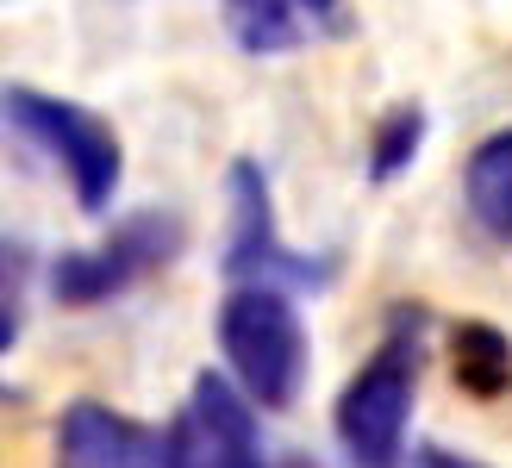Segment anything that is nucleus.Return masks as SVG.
Wrapping results in <instances>:
<instances>
[{"label":"nucleus","mask_w":512,"mask_h":468,"mask_svg":"<svg viewBox=\"0 0 512 468\" xmlns=\"http://www.w3.org/2000/svg\"><path fill=\"white\" fill-rule=\"evenodd\" d=\"M288 468H306V462H288Z\"/></svg>","instance_id":"nucleus-14"},{"label":"nucleus","mask_w":512,"mask_h":468,"mask_svg":"<svg viewBox=\"0 0 512 468\" xmlns=\"http://www.w3.org/2000/svg\"><path fill=\"white\" fill-rule=\"evenodd\" d=\"M225 188H232V244H225V275L238 288H331L338 275V256H306L281 244V219H275V194H269V175L256 156H238L225 169Z\"/></svg>","instance_id":"nucleus-5"},{"label":"nucleus","mask_w":512,"mask_h":468,"mask_svg":"<svg viewBox=\"0 0 512 468\" xmlns=\"http://www.w3.org/2000/svg\"><path fill=\"white\" fill-rule=\"evenodd\" d=\"M225 13H232V38L250 57H281L313 32H338L344 0H225Z\"/></svg>","instance_id":"nucleus-7"},{"label":"nucleus","mask_w":512,"mask_h":468,"mask_svg":"<svg viewBox=\"0 0 512 468\" xmlns=\"http://www.w3.org/2000/svg\"><path fill=\"white\" fill-rule=\"evenodd\" d=\"M0 132H13L19 144H32L44 163H57L63 181L75 188L82 213H107L113 206L119 175H125V150H119V132L94 107L44 94V88H25V82H7L0 88Z\"/></svg>","instance_id":"nucleus-2"},{"label":"nucleus","mask_w":512,"mask_h":468,"mask_svg":"<svg viewBox=\"0 0 512 468\" xmlns=\"http://www.w3.org/2000/svg\"><path fill=\"white\" fill-rule=\"evenodd\" d=\"M57 468H188L182 425H138L100 400H75L57 419Z\"/></svg>","instance_id":"nucleus-6"},{"label":"nucleus","mask_w":512,"mask_h":468,"mask_svg":"<svg viewBox=\"0 0 512 468\" xmlns=\"http://www.w3.org/2000/svg\"><path fill=\"white\" fill-rule=\"evenodd\" d=\"M25 275H32V244H19V238H7V231H0V300H7V288L19 294Z\"/></svg>","instance_id":"nucleus-11"},{"label":"nucleus","mask_w":512,"mask_h":468,"mask_svg":"<svg viewBox=\"0 0 512 468\" xmlns=\"http://www.w3.org/2000/svg\"><path fill=\"white\" fill-rule=\"evenodd\" d=\"M463 200H469L481 231H494L500 244H512V125H500V132H488L469 150Z\"/></svg>","instance_id":"nucleus-8"},{"label":"nucleus","mask_w":512,"mask_h":468,"mask_svg":"<svg viewBox=\"0 0 512 468\" xmlns=\"http://www.w3.org/2000/svg\"><path fill=\"white\" fill-rule=\"evenodd\" d=\"M419 144H425V107H388L375 119V138H369V181L375 188H388V181H400L406 169L419 163Z\"/></svg>","instance_id":"nucleus-10"},{"label":"nucleus","mask_w":512,"mask_h":468,"mask_svg":"<svg viewBox=\"0 0 512 468\" xmlns=\"http://www.w3.org/2000/svg\"><path fill=\"white\" fill-rule=\"evenodd\" d=\"M419 362H425L419 312H394L375 356L338 394V444H344L350 468H400L406 462V425H413V400H419Z\"/></svg>","instance_id":"nucleus-1"},{"label":"nucleus","mask_w":512,"mask_h":468,"mask_svg":"<svg viewBox=\"0 0 512 468\" xmlns=\"http://www.w3.org/2000/svg\"><path fill=\"white\" fill-rule=\"evenodd\" d=\"M506 250H512V244H506Z\"/></svg>","instance_id":"nucleus-15"},{"label":"nucleus","mask_w":512,"mask_h":468,"mask_svg":"<svg viewBox=\"0 0 512 468\" xmlns=\"http://www.w3.org/2000/svg\"><path fill=\"white\" fill-rule=\"evenodd\" d=\"M182 244H188L182 213L144 206V213L119 219L107 231V244L63 250L57 263H50V294H57L63 306H107L119 294H132L138 281H150L157 269H169L175 256H182Z\"/></svg>","instance_id":"nucleus-4"},{"label":"nucleus","mask_w":512,"mask_h":468,"mask_svg":"<svg viewBox=\"0 0 512 468\" xmlns=\"http://www.w3.org/2000/svg\"><path fill=\"white\" fill-rule=\"evenodd\" d=\"M13 344H19V312L0 300V356H7ZM0 400H13V387H7V381H0Z\"/></svg>","instance_id":"nucleus-12"},{"label":"nucleus","mask_w":512,"mask_h":468,"mask_svg":"<svg viewBox=\"0 0 512 468\" xmlns=\"http://www.w3.org/2000/svg\"><path fill=\"white\" fill-rule=\"evenodd\" d=\"M219 350L238 375V394L263 412L294 406L306 381V325L281 288H232L219 300Z\"/></svg>","instance_id":"nucleus-3"},{"label":"nucleus","mask_w":512,"mask_h":468,"mask_svg":"<svg viewBox=\"0 0 512 468\" xmlns=\"http://www.w3.org/2000/svg\"><path fill=\"white\" fill-rule=\"evenodd\" d=\"M450 369L475 400H500L512 387V337L488 319H463L450 325Z\"/></svg>","instance_id":"nucleus-9"},{"label":"nucleus","mask_w":512,"mask_h":468,"mask_svg":"<svg viewBox=\"0 0 512 468\" xmlns=\"http://www.w3.org/2000/svg\"><path fill=\"white\" fill-rule=\"evenodd\" d=\"M419 468H488V462H469V456H450V450H419Z\"/></svg>","instance_id":"nucleus-13"}]
</instances>
